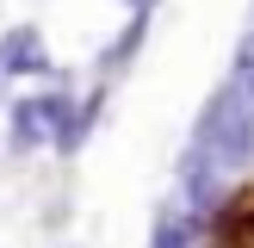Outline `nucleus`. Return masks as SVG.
<instances>
[{"label":"nucleus","instance_id":"nucleus-6","mask_svg":"<svg viewBox=\"0 0 254 248\" xmlns=\"http://www.w3.org/2000/svg\"><path fill=\"white\" fill-rule=\"evenodd\" d=\"M124 6H130V12H143V19H149V6H155V0H124Z\"/></svg>","mask_w":254,"mask_h":248},{"label":"nucleus","instance_id":"nucleus-7","mask_svg":"<svg viewBox=\"0 0 254 248\" xmlns=\"http://www.w3.org/2000/svg\"><path fill=\"white\" fill-rule=\"evenodd\" d=\"M0 106H6V74H0Z\"/></svg>","mask_w":254,"mask_h":248},{"label":"nucleus","instance_id":"nucleus-5","mask_svg":"<svg viewBox=\"0 0 254 248\" xmlns=\"http://www.w3.org/2000/svg\"><path fill=\"white\" fill-rule=\"evenodd\" d=\"M230 81L254 99V37H242V44H236V56H230Z\"/></svg>","mask_w":254,"mask_h":248},{"label":"nucleus","instance_id":"nucleus-1","mask_svg":"<svg viewBox=\"0 0 254 248\" xmlns=\"http://www.w3.org/2000/svg\"><path fill=\"white\" fill-rule=\"evenodd\" d=\"M186 149H198L205 161H217L230 180H236L242 168H254V99H248L236 81H223L217 93L198 106Z\"/></svg>","mask_w":254,"mask_h":248},{"label":"nucleus","instance_id":"nucleus-4","mask_svg":"<svg viewBox=\"0 0 254 248\" xmlns=\"http://www.w3.org/2000/svg\"><path fill=\"white\" fill-rule=\"evenodd\" d=\"M192 236H198V217H186L180 205H168V211H155L149 248H192Z\"/></svg>","mask_w":254,"mask_h":248},{"label":"nucleus","instance_id":"nucleus-2","mask_svg":"<svg viewBox=\"0 0 254 248\" xmlns=\"http://www.w3.org/2000/svg\"><path fill=\"white\" fill-rule=\"evenodd\" d=\"M68 118H74V93H62V87H37V93L6 99L12 149H56L62 130H68Z\"/></svg>","mask_w":254,"mask_h":248},{"label":"nucleus","instance_id":"nucleus-3","mask_svg":"<svg viewBox=\"0 0 254 248\" xmlns=\"http://www.w3.org/2000/svg\"><path fill=\"white\" fill-rule=\"evenodd\" d=\"M0 74L6 81H50L56 74V56H50L37 25H6L0 31Z\"/></svg>","mask_w":254,"mask_h":248}]
</instances>
